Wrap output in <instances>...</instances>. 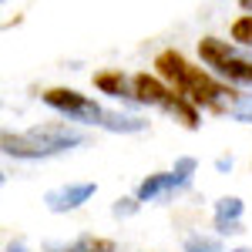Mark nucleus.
Returning a JSON list of instances; mask_svg holds the SVG:
<instances>
[{"label": "nucleus", "mask_w": 252, "mask_h": 252, "mask_svg": "<svg viewBox=\"0 0 252 252\" xmlns=\"http://www.w3.org/2000/svg\"><path fill=\"white\" fill-rule=\"evenodd\" d=\"M168 84L158 78V74H148V71H138L131 74V101L138 104H158V108H165V101H168Z\"/></svg>", "instance_id": "obj_5"}, {"label": "nucleus", "mask_w": 252, "mask_h": 252, "mask_svg": "<svg viewBox=\"0 0 252 252\" xmlns=\"http://www.w3.org/2000/svg\"><path fill=\"white\" fill-rule=\"evenodd\" d=\"M229 37H232L235 44H246V47H252V14H242V17L232 20Z\"/></svg>", "instance_id": "obj_14"}, {"label": "nucleus", "mask_w": 252, "mask_h": 252, "mask_svg": "<svg viewBox=\"0 0 252 252\" xmlns=\"http://www.w3.org/2000/svg\"><path fill=\"white\" fill-rule=\"evenodd\" d=\"M97 192L94 182H78V185H61V189H51V192L44 195V205L51 209V212H71V209H78L84 205L91 195Z\"/></svg>", "instance_id": "obj_4"}, {"label": "nucleus", "mask_w": 252, "mask_h": 252, "mask_svg": "<svg viewBox=\"0 0 252 252\" xmlns=\"http://www.w3.org/2000/svg\"><path fill=\"white\" fill-rule=\"evenodd\" d=\"M94 88L108 97H131V78L121 74V71H97Z\"/></svg>", "instance_id": "obj_7"}, {"label": "nucleus", "mask_w": 252, "mask_h": 252, "mask_svg": "<svg viewBox=\"0 0 252 252\" xmlns=\"http://www.w3.org/2000/svg\"><path fill=\"white\" fill-rule=\"evenodd\" d=\"M165 111H172V115L178 118L189 131H195V128H198V104H192L185 94H175V91H172V94H168V101H165Z\"/></svg>", "instance_id": "obj_8"}, {"label": "nucleus", "mask_w": 252, "mask_h": 252, "mask_svg": "<svg viewBox=\"0 0 252 252\" xmlns=\"http://www.w3.org/2000/svg\"><path fill=\"white\" fill-rule=\"evenodd\" d=\"M108 131H141L145 121L141 118H128V115H118V111H104V121H101Z\"/></svg>", "instance_id": "obj_13"}, {"label": "nucleus", "mask_w": 252, "mask_h": 252, "mask_svg": "<svg viewBox=\"0 0 252 252\" xmlns=\"http://www.w3.org/2000/svg\"><path fill=\"white\" fill-rule=\"evenodd\" d=\"M225 81H235V84H252V61L246 58H232L222 71H219Z\"/></svg>", "instance_id": "obj_11"}, {"label": "nucleus", "mask_w": 252, "mask_h": 252, "mask_svg": "<svg viewBox=\"0 0 252 252\" xmlns=\"http://www.w3.org/2000/svg\"><path fill=\"white\" fill-rule=\"evenodd\" d=\"M168 189H178V182H175L172 172H155V175H148V178L138 185V202H152V198H158V195L168 192Z\"/></svg>", "instance_id": "obj_9"}, {"label": "nucleus", "mask_w": 252, "mask_h": 252, "mask_svg": "<svg viewBox=\"0 0 252 252\" xmlns=\"http://www.w3.org/2000/svg\"><path fill=\"white\" fill-rule=\"evenodd\" d=\"M232 252H252V249H232Z\"/></svg>", "instance_id": "obj_19"}, {"label": "nucleus", "mask_w": 252, "mask_h": 252, "mask_svg": "<svg viewBox=\"0 0 252 252\" xmlns=\"http://www.w3.org/2000/svg\"><path fill=\"white\" fill-rule=\"evenodd\" d=\"M239 215H242V198H219V205H215V222H222V225H232L239 222Z\"/></svg>", "instance_id": "obj_12"}, {"label": "nucleus", "mask_w": 252, "mask_h": 252, "mask_svg": "<svg viewBox=\"0 0 252 252\" xmlns=\"http://www.w3.org/2000/svg\"><path fill=\"white\" fill-rule=\"evenodd\" d=\"M155 74L168 84V91L182 94V88H185V74H189V61H185L182 51L165 47V51H158V54H155Z\"/></svg>", "instance_id": "obj_3"}, {"label": "nucleus", "mask_w": 252, "mask_h": 252, "mask_svg": "<svg viewBox=\"0 0 252 252\" xmlns=\"http://www.w3.org/2000/svg\"><path fill=\"white\" fill-rule=\"evenodd\" d=\"M81 141H84V135L78 128H67L64 121H47V125H37L31 131H24V135L3 131V138H0L3 152L14 158H47V155H58L64 148H71V145H81Z\"/></svg>", "instance_id": "obj_1"}, {"label": "nucleus", "mask_w": 252, "mask_h": 252, "mask_svg": "<svg viewBox=\"0 0 252 252\" xmlns=\"http://www.w3.org/2000/svg\"><path fill=\"white\" fill-rule=\"evenodd\" d=\"M138 209V198H118L115 202V209H111V212L118 215V219H121V215H131Z\"/></svg>", "instance_id": "obj_17"}, {"label": "nucleus", "mask_w": 252, "mask_h": 252, "mask_svg": "<svg viewBox=\"0 0 252 252\" xmlns=\"http://www.w3.org/2000/svg\"><path fill=\"white\" fill-rule=\"evenodd\" d=\"M47 252H115V242L101 239V235H78L74 242L54 246V249H47Z\"/></svg>", "instance_id": "obj_10"}, {"label": "nucleus", "mask_w": 252, "mask_h": 252, "mask_svg": "<svg viewBox=\"0 0 252 252\" xmlns=\"http://www.w3.org/2000/svg\"><path fill=\"white\" fill-rule=\"evenodd\" d=\"M198 58L205 61L209 67H215V71H222L229 61L235 58L232 54V44L229 40H219V37H202L198 40Z\"/></svg>", "instance_id": "obj_6"}, {"label": "nucleus", "mask_w": 252, "mask_h": 252, "mask_svg": "<svg viewBox=\"0 0 252 252\" xmlns=\"http://www.w3.org/2000/svg\"><path fill=\"white\" fill-rule=\"evenodd\" d=\"M185 252H222L215 239H202V235H189L185 239Z\"/></svg>", "instance_id": "obj_15"}, {"label": "nucleus", "mask_w": 252, "mask_h": 252, "mask_svg": "<svg viewBox=\"0 0 252 252\" xmlns=\"http://www.w3.org/2000/svg\"><path fill=\"white\" fill-rule=\"evenodd\" d=\"M242 10H246V14H252V0H242Z\"/></svg>", "instance_id": "obj_18"}, {"label": "nucleus", "mask_w": 252, "mask_h": 252, "mask_svg": "<svg viewBox=\"0 0 252 252\" xmlns=\"http://www.w3.org/2000/svg\"><path fill=\"white\" fill-rule=\"evenodd\" d=\"M40 97H44L47 108L74 118V121H84V125H101V121H104V108L94 104L88 94L74 91V88H47Z\"/></svg>", "instance_id": "obj_2"}, {"label": "nucleus", "mask_w": 252, "mask_h": 252, "mask_svg": "<svg viewBox=\"0 0 252 252\" xmlns=\"http://www.w3.org/2000/svg\"><path fill=\"white\" fill-rule=\"evenodd\" d=\"M192 172H195V158H178V161H175V182H178V185H189V178H192Z\"/></svg>", "instance_id": "obj_16"}]
</instances>
